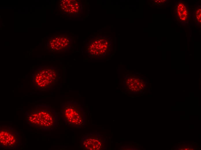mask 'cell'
<instances>
[{"instance_id": "obj_1", "label": "cell", "mask_w": 201, "mask_h": 150, "mask_svg": "<svg viewBox=\"0 0 201 150\" xmlns=\"http://www.w3.org/2000/svg\"><path fill=\"white\" fill-rule=\"evenodd\" d=\"M26 116L27 124L38 130H51L57 125V113L54 109L48 105L35 106L27 110Z\"/></svg>"}, {"instance_id": "obj_2", "label": "cell", "mask_w": 201, "mask_h": 150, "mask_svg": "<svg viewBox=\"0 0 201 150\" xmlns=\"http://www.w3.org/2000/svg\"><path fill=\"white\" fill-rule=\"evenodd\" d=\"M62 117L67 125L75 127H83L85 123L83 109L78 103L72 101L65 102L61 107Z\"/></svg>"}, {"instance_id": "obj_3", "label": "cell", "mask_w": 201, "mask_h": 150, "mask_svg": "<svg viewBox=\"0 0 201 150\" xmlns=\"http://www.w3.org/2000/svg\"><path fill=\"white\" fill-rule=\"evenodd\" d=\"M34 77V87L36 89L47 90L56 85L59 74L58 70L55 68H46L38 71Z\"/></svg>"}, {"instance_id": "obj_4", "label": "cell", "mask_w": 201, "mask_h": 150, "mask_svg": "<svg viewBox=\"0 0 201 150\" xmlns=\"http://www.w3.org/2000/svg\"><path fill=\"white\" fill-rule=\"evenodd\" d=\"M19 133L14 128L1 125L0 128V145L5 149H16L21 145Z\"/></svg>"}, {"instance_id": "obj_5", "label": "cell", "mask_w": 201, "mask_h": 150, "mask_svg": "<svg viewBox=\"0 0 201 150\" xmlns=\"http://www.w3.org/2000/svg\"><path fill=\"white\" fill-rule=\"evenodd\" d=\"M102 39L100 40H93L90 41L88 44L87 47V52L89 55L90 56L105 55L107 48H109L108 44V41H104Z\"/></svg>"}, {"instance_id": "obj_6", "label": "cell", "mask_w": 201, "mask_h": 150, "mask_svg": "<svg viewBox=\"0 0 201 150\" xmlns=\"http://www.w3.org/2000/svg\"><path fill=\"white\" fill-rule=\"evenodd\" d=\"M48 46L52 51H63L70 48L71 42L67 38L56 37L50 41Z\"/></svg>"}, {"instance_id": "obj_7", "label": "cell", "mask_w": 201, "mask_h": 150, "mask_svg": "<svg viewBox=\"0 0 201 150\" xmlns=\"http://www.w3.org/2000/svg\"><path fill=\"white\" fill-rule=\"evenodd\" d=\"M60 8L65 13L75 15L80 13L81 6L79 1L75 0H62L60 3Z\"/></svg>"}, {"instance_id": "obj_8", "label": "cell", "mask_w": 201, "mask_h": 150, "mask_svg": "<svg viewBox=\"0 0 201 150\" xmlns=\"http://www.w3.org/2000/svg\"><path fill=\"white\" fill-rule=\"evenodd\" d=\"M102 144L101 139L88 135L83 138L81 146L85 150H99L102 148Z\"/></svg>"}, {"instance_id": "obj_9", "label": "cell", "mask_w": 201, "mask_h": 150, "mask_svg": "<svg viewBox=\"0 0 201 150\" xmlns=\"http://www.w3.org/2000/svg\"><path fill=\"white\" fill-rule=\"evenodd\" d=\"M178 15L180 20H186L188 16V12L185 5L182 3L179 4L177 7Z\"/></svg>"}, {"instance_id": "obj_10", "label": "cell", "mask_w": 201, "mask_h": 150, "mask_svg": "<svg viewBox=\"0 0 201 150\" xmlns=\"http://www.w3.org/2000/svg\"><path fill=\"white\" fill-rule=\"evenodd\" d=\"M196 18L198 21L200 20L201 19V10L199 9L197 10L195 13Z\"/></svg>"}]
</instances>
